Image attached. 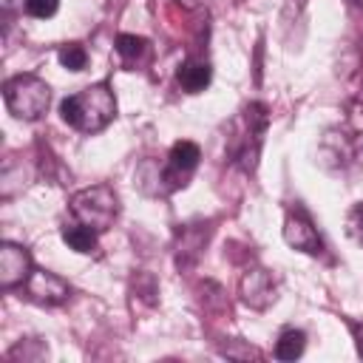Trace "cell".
Returning <instances> with one entry per match:
<instances>
[{
    "label": "cell",
    "instance_id": "9c48e42d",
    "mask_svg": "<svg viewBox=\"0 0 363 363\" xmlns=\"http://www.w3.org/2000/svg\"><path fill=\"white\" fill-rule=\"evenodd\" d=\"M199 159H201V150H199V145H196V142H190V139H182V142H176V145L170 147V156H167L164 182H170L173 187L184 184L182 179H184L190 170H196Z\"/></svg>",
    "mask_w": 363,
    "mask_h": 363
},
{
    "label": "cell",
    "instance_id": "4fadbf2b",
    "mask_svg": "<svg viewBox=\"0 0 363 363\" xmlns=\"http://www.w3.org/2000/svg\"><path fill=\"white\" fill-rule=\"evenodd\" d=\"M6 357L9 360H20V363H40V360L48 357V346L43 340H37V337H26V340H17L9 349Z\"/></svg>",
    "mask_w": 363,
    "mask_h": 363
},
{
    "label": "cell",
    "instance_id": "6da1fadb",
    "mask_svg": "<svg viewBox=\"0 0 363 363\" xmlns=\"http://www.w3.org/2000/svg\"><path fill=\"white\" fill-rule=\"evenodd\" d=\"M60 116L65 125L82 130V133H96L108 128L116 116V99L108 82H96L82 88L79 94H71L60 102Z\"/></svg>",
    "mask_w": 363,
    "mask_h": 363
},
{
    "label": "cell",
    "instance_id": "2e32d148",
    "mask_svg": "<svg viewBox=\"0 0 363 363\" xmlns=\"http://www.w3.org/2000/svg\"><path fill=\"white\" fill-rule=\"evenodd\" d=\"M346 235L357 247H363V201L349 207V213H346Z\"/></svg>",
    "mask_w": 363,
    "mask_h": 363
},
{
    "label": "cell",
    "instance_id": "5b68a950",
    "mask_svg": "<svg viewBox=\"0 0 363 363\" xmlns=\"http://www.w3.org/2000/svg\"><path fill=\"white\" fill-rule=\"evenodd\" d=\"M264 133H267V105L252 102L244 111V139H241V153H238L244 170H255L258 153L264 145Z\"/></svg>",
    "mask_w": 363,
    "mask_h": 363
},
{
    "label": "cell",
    "instance_id": "ffe728a7",
    "mask_svg": "<svg viewBox=\"0 0 363 363\" xmlns=\"http://www.w3.org/2000/svg\"><path fill=\"white\" fill-rule=\"evenodd\" d=\"M179 3H184V6H196V0H179Z\"/></svg>",
    "mask_w": 363,
    "mask_h": 363
},
{
    "label": "cell",
    "instance_id": "d6986e66",
    "mask_svg": "<svg viewBox=\"0 0 363 363\" xmlns=\"http://www.w3.org/2000/svg\"><path fill=\"white\" fill-rule=\"evenodd\" d=\"M349 6H354V9H363V0H346Z\"/></svg>",
    "mask_w": 363,
    "mask_h": 363
},
{
    "label": "cell",
    "instance_id": "30bf717a",
    "mask_svg": "<svg viewBox=\"0 0 363 363\" xmlns=\"http://www.w3.org/2000/svg\"><path fill=\"white\" fill-rule=\"evenodd\" d=\"M210 77H213V71H210V65L201 62V60H187V62H182L179 71H176V79H179V85H182L187 94H201V91L210 85Z\"/></svg>",
    "mask_w": 363,
    "mask_h": 363
},
{
    "label": "cell",
    "instance_id": "277c9868",
    "mask_svg": "<svg viewBox=\"0 0 363 363\" xmlns=\"http://www.w3.org/2000/svg\"><path fill=\"white\" fill-rule=\"evenodd\" d=\"M284 241L292 250H301L306 255H318L323 250V241L315 230V221L309 218V213L303 207H289L284 216Z\"/></svg>",
    "mask_w": 363,
    "mask_h": 363
},
{
    "label": "cell",
    "instance_id": "8fae6325",
    "mask_svg": "<svg viewBox=\"0 0 363 363\" xmlns=\"http://www.w3.org/2000/svg\"><path fill=\"white\" fill-rule=\"evenodd\" d=\"M62 241L68 244V250L74 252H94L96 250V230L88 227V224H71V227H62Z\"/></svg>",
    "mask_w": 363,
    "mask_h": 363
},
{
    "label": "cell",
    "instance_id": "7c38bea8",
    "mask_svg": "<svg viewBox=\"0 0 363 363\" xmlns=\"http://www.w3.org/2000/svg\"><path fill=\"white\" fill-rule=\"evenodd\" d=\"M306 349V335L301 329H284L275 340V357L278 360H298Z\"/></svg>",
    "mask_w": 363,
    "mask_h": 363
},
{
    "label": "cell",
    "instance_id": "3957f363",
    "mask_svg": "<svg viewBox=\"0 0 363 363\" xmlns=\"http://www.w3.org/2000/svg\"><path fill=\"white\" fill-rule=\"evenodd\" d=\"M68 207L79 224H88L96 233H105L108 227H113V221L119 216V199H116L113 187H108V184H91V187L77 190L71 196Z\"/></svg>",
    "mask_w": 363,
    "mask_h": 363
},
{
    "label": "cell",
    "instance_id": "8992f818",
    "mask_svg": "<svg viewBox=\"0 0 363 363\" xmlns=\"http://www.w3.org/2000/svg\"><path fill=\"white\" fill-rule=\"evenodd\" d=\"M23 289H26V298L40 306H57V303L68 301V295H71L68 284L48 269H31Z\"/></svg>",
    "mask_w": 363,
    "mask_h": 363
},
{
    "label": "cell",
    "instance_id": "ba28073f",
    "mask_svg": "<svg viewBox=\"0 0 363 363\" xmlns=\"http://www.w3.org/2000/svg\"><path fill=\"white\" fill-rule=\"evenodd\" d=\"M31 255L26 247L14 244V241H3L0 244V286L3 289H14L23 286L28 272H31Z\"/></svg>",
    "mask_w": 363,
    "mask_h": 363
},
{
    "label": "cell",
    "instance_id": "ac0fdd59",
    "mask_svg": "<svg viewBox=\"0 0 363 363\" xmlns=\"http://www.w3.org/2000/svg\"><path fill=\"white\" fill-rule=\"evenodd\" d=\"M349 329H352V335H354V343H357V354L363 357V326H360V323H349Z\"/></svg>",
    "mask_w": 363,
    "mask_h": 363
},
{
    "label": "cell",
    "instance_id": "e0dca14e",
    "mask_svg": "<svg viewBox=\"0 0 363 363\" xmlns=\"http://www.w3.org/2000/svg\"><path fill=\"white\" fill-rule=\"evenodd\" d=\"M57 9H60V0H26V11H28L31 17H37V20L54 17Z\"/></svg>",
    "mask_w": 363,
    "mask_h": 363
},
{
    "label": "cell",
    "instance_id": "7a4b0ae2",
    "mask_svg": "<svg viewBox=\"0 0 363 363\" xmlns=\"http://www.w3.org/2000/svg\"><path fill=\"white\" fill-rule=\"evenodd\" d=\"M3 102L14 119L37 122L51 105V88L37 74H14L3 82Z\"/></svg>",
    "mask_w": 363,
    "mask_h": 363
},
{
    "label": "cell",
    "instance_id": "52a82bcc",
    "mask_svg": "<svg viewBox=\"0 0 363 363\" xmlns=\"http://www.w3.org/2000/svg\"><path fill=\"white\" fill-rule=\"evenodd\" d=\"M238 295L250 309H267L275 303V284L264 267H247L238 281Z\"/></svg>",
    "mask_w": 363,
    "mask_h": 363
},
{
    "label": "cell",
    "instance_id": "5bb4252c",
    "mask_svg": "<svg viewBox=\"0 0 363 363\" xmlns=\"http://www.w3.org/2000/svg\"><path fill=\"white\" fill-rule=\"evenodd\" d=\"M116 51H119V57L125 62H133V60H139L147 51V40L136 37V34H119L116 37Z\"/></svg>",
    "mask_w": 363,
    "mask_h": 363
},
{
    "label": "cell",
    "instance_id": "9a60e30c",
    "mask_svg": "<svg viewBox=\"0 0 363 363\" xmlns=\"http://www.w3.org/2000/svg\"><path fill=\"white\" fill-rule=\"evenodd\" d=\"M60 65L68 68V71H82L88 65V51L79 45V43H71V45H62L60 48Z\"/></svg>",
    "mask_w": 363,
    "mask_h": 363
}]
</instances>
